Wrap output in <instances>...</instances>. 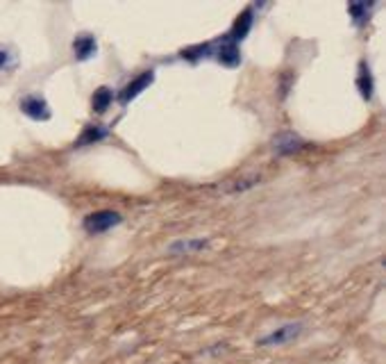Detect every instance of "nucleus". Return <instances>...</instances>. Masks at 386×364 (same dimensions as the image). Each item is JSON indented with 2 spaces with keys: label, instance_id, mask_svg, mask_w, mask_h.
Segmentation results:
<instances>
[{
  "label": "nucleus",
  "instance_id": "obj_1",
  "mask_svg": "<svg viewBox=\"0 0 386 364\" xmlns=\"http://www.w3.org/2000/svg\"><path fill=\"white\" fill-rule=\"evenodd\" d=\"M121 214L118 212H111V210H100V212H93L89 214V217L84 219V230L89 235H100V233H107V230H111L114 226L121 224Z\"/></svg>",
  "mask_w": 386,
  "mask_h": 364
},
{
  "label": "nucleus",
  "instance_id": "obj_2",
  "mask_svg": "<svg viewBox=\"0 0 386 364\" xmlns=\"http://www.w3.org/2000/svg\"><path fill=\"white\" fill-rule=\"evenodd\" d=\"M21 112H23L27 118H32V121H48L50 118V107L48 103L41 98V96H25L23 100H21Z\"/></svg>",
  "mask_w": 386,
  "mask_h": 364
},
{
  "label": "nucleus",
  "instance_id": "obj_3",
  "mask_svg": "<svg viewBox=\"0 0 386 364\" xmlns=\"http://www.w3.org/2000/svg\"><path fill=\"white\" fill-rule=\"evenodd\" d=\"M152 80H155V73L152 71H146V73H141V76H137L132 83H128L123 87V92L121 96H118V100H121V105H128L130 100H135L137 96L144 94V89H148L152 85Z\"/></svg>",
  "mask_w": 386,
  "mask_h": 364
},
{
  "label": "nucleus",
  "instance_id": "obj_4",
  "mask_svg": "<svg viewBox=\"0 0 386 364\" xmlns=\"http://www.w3.org/2000/svg\"><path fill=\"white\" fill-rule=\"evenodd\" d=\"M302 332V323H286L280 325L277 330H273L271 335H266L264 339H259V346H280L286 344V341L295 339Z\"/></svg>",
  "mask_w": 386,
  "mask_h": 364
},
{
  "label": "nucleus",
  "instance_id": "obj_5",
  "mask_svg": "<svg viewBox=\"0 0 386 364\" xmlns=\"http://www.w3.org/2000/svg\"><path fill=\"white\" fill-rule=\"evenodd\" d=\"M302 146H304V141L298 135H291V132H286V135H280V137L273 139V148H275V153H280V155L298 153Z\"/></svg>",
  "mask_w": 386,
  "mask_h": 364
},
{
  "label": "nucleus",
  "instance_id": "obj_6",
  "mask_svg": "<svg viewBox=\"0 0 386 364\" xmlns=\"http://www.w3.org/2000/svg\"><path fill=\"white\" fill-rule=\"evenodd\" d=\"M207 246H209V242L207 239H180V242H173L168 246V253H173V255H191V253H203Z\"/></svg>",
  "mask_w": 386,
  "mask_h": 364
},
{
  "label": "nucleus",
  "instance_id": "obj_7",
  "mask_svg": "<svg viewBox=\"0 0 386 364\" xmlns=\"http://www.w3.org/2000/svg\"><path fill=\"white\" fill-rule=\"evenodd\" d=\"M218 62L223 66H227V69H234V66L241 64V50H239V43H232V41H225L218 50Z\"/></svg>",
  "mask_w": 386,
  "mask_h": 364
},
{
  "label": "nucleus",
  "instance_id": "obj_8",
  "mask_svg": "<svg viewBox=\"0 0 386 364\" xmlns=\"http://www.w3.org/2000/svg\"><path fill=\"white\" fill-rule=\"evenodd\" d=\"M95 50H98V43H95V39L91 34H82L73 41V53H76L78 59H82V62L89 57H93Z\"/></svg>",
  "mask_w": 386,
  "mask_h": 364
},
{
  "label": "nucleus",
  "instance_id": "obj_9",
  "mask_svg": "<svg viewBox=\"0 0 386 364\" xmlns=\"http://www.w3.org/2000/svg\"><path fill=\"white\" fill-rule=\"evenodd\" d=\"M357 89L361 94L363 100H370L373 98V92H375V83H373V73H370L368 64H359V76H357Z\"/></svg>",
  "mask_w": 386,
  "mask_h": 364
},
{
  "label": "nucleus",
  "instance_id": "obj_10",
  "mask_svg": "<svg viewBox=\"0 0 386 364\" xmlns=\"http://www.w3.org/2000/svg\"><path fill=\"white\" fill-rule=\"evenodd\" d=\"M250 28H252V12H250V10H246V12L241 14L239 19L234 21L232 32H229V39H227V41L236 43V41L246 39V34L250 32Z\"/></svg>",
  "mask_w": 386,
  "mask_h": 364
},
{
  "label": "nucleus",
  "instance_id": "obj_11",
  "mask_svg": "<svg viewBox=\"0 0 386 364\" xmlns=\"http://www.w3.org/2000/svg\"><path fill=\"white\" fill-rule=\"evenodd\" d=\"M111 103H114V94H111V89L109 87H100L98 92L93 94V98H91V107H93V112H107V109L111 107Z\"/></svg>",
  "mask_w": 386,
  "mask_h": 364
},
{
  "label": "nucleus",
  "instance_id": "obj_12",
  "mask_svg": "<svg viewBox=\"0 0 386 364\" xmlns=\"http://www.w3.org/2000/svg\"><path fill=\"white\" fill-rule=\"evenodd\" d=\"M105 137H107V130L105 128H100V125H91V128H87L82 132V137L78 139V144L80 146L95 144V141H100V139H105Z\"/></svg>",
  "mask_w": 386,
  "mask_h": 364
},
{
  "label": "nucleus",
  "instance_id": "obj_13",
  "mask_svg": "<svg viewBox=\"0 0 386 364\" xmlns=\"http://www.w3.org/2000/svg\"><path fill=\"white\" fill-rule=\"evenodd\" d=\"M368 7L370 5H366V3H350V5H348V12H350L352 19L359 23V21H363L368 17Z\"/></svg>",
  "mask_w": 386,
  "mask_h": 364
},
{
  "label": "nucleus",
  "instance_id": "obj_14",
  "mask_svg": "<svg viewBox=\"0 0 386 364\" xmlns=\"http://www.w3.org/2000/svg\"><path fill=\"white\" fill-rule=\"evenodd\" d=\"M16 64V57L10 48H0V71H7L12 69V66Z\"/></svg>",
  "mask_w": 386,
  "mask_h": 364
},
{
  "label": "nucleus",
  "instance_id": "obj_15",
  "mask_svg": "<svg viewBox=\"0 0 386 364\" xmlns=\"http://www.w3.org/2000/svg\"><path fill=\"white\" fill-rule=\"evenodd\" d=\"M207 50H209V46H193V48H187V50H182V57H187V59H198V57H205L207 55Z\"/></svg>",
  "mask_w": 386,
  "mask_h": 364
}]
</instances>
